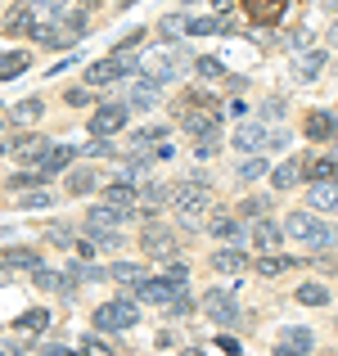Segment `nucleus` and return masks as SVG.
<instances>
[{"instance_id": "obj_1", "label": "nucleus", "mask_w": 338, "mask_h": 356, "mask_svg": "<svg viewBox=\"0 0 338 356\" xmlns=\"http://www.w3.org/2000/svg\"><path fill=\"white\" fill-rule=\"evenodd\" d=\"M280 226H284L289 239L312 243V248H330V243L338 239L334 230H330V221H321L316 212H289V221H280Z\"/></svg>"}, {"instance_id": "obj_2", "label": "nucleus", "mask_w": 338, "mask_h": 356, "mask_svg": "<svg viewBox=\"0 0 338 356\" xmlns=\"http://www.w3.org/2000/svg\"><path fill=\"white\" fill-rule=\"evenodd\" d=\"M140 72V59L131 50H113L108 59L90 63L86 68V86H108V81H122V77H136Z\"/></svg>"}, {"instance_id": "obj_3", "label": "nucleus", "mask_w": 338, "mask_h": 356, "mask_svg": "<svg viewBox=\"0 0 338 356\" xmlns=\"http://www.w3.org/2000/svg\"><path fill=\"white\" fill-rule=\"evenodd\" d=\"M140 325V307L131 298H113V302L95 307V330L104 334H122V330H136Z\"/></svg>"}, {"instance_id": "obj_4", "label": "nucleus", "mask_w": 338, "mask_h": 356, "mask_svg": "<svg viewBox=\"0 0 338 356\" xmlns=\"http://www.w3.org/2000/svg\"><path fill=\"white\" fill-rule=\"evenodd\" d=\"M208 203H212V194H208V185H203V181H185V185H176V190H172V208H176V217H181V221H199L203 212H208Z\"/></svg>"}, {"instance_id": "obj_5", "label": "nucleus", "mask_w": 338, "mask_h": 356, "mask_svg": "<svg viewBox=\"0 0 338 356\" xmlns=\"http://www.w3.org/2000/svg\"><path fill=\"white\" fill-rule=\"evenodd\" d=\"M284 145H289L284 131H271L261 122H239L234 127V149H243V154H252V149H284Z\"/></svg>"}, {"instance_id": "obj_6", "label": "nucleus", "mask_w": 338, "mask_h": 356, "mask_svg": "<svg viewBox=\"0 0 338 356\" xmlns=\"http://www.w3.org/2000/svg\"><path fill=\"white\" fill-rule=\"evenodd\" d=\"M203 316L212 325H221V330H230V325H239V302L225 289H212V293H203Z\"/></svg>"}, {"instance_id": "obj_7", "label": "nucleus", "mask_w": 338, "mask_h": 356, "mask_svg": "<svg viewBox=\"0 0 338 356\" xmlns=\"http://www.w3.org/2000/svg\"><path fill=\"white\" fill-rule=\"evenodd\" d=\"M140 248H145V257H163V261H167V257L176 252V235L163 226V221L149 217V221H145V235H140Z\"/></svg>"}, {"instance_id": "obj_8", "label": "nucleus", "mask_w": 338, "mask_h": 356, "mask_svg": "<svg viewBox=\"0 0 338 356\" xmlns=\"http://www.w3.org/2000/svg\"><path fill=\"white\" fill-rule=\"evenodd\" d=\"M185 284H176V280H140L136 284V302H149V307H167L176 293H181Z\"/></svg>"}, {"instance_id": "obj_9", "label": "nucleus", "mask_w": 338, "mask_h": 356, "mask_svg": "<svg viewBox=\"0 0 338 356\" xmlns=\"http://www.w3.org/2000/svg\"><path fill=\"white\" fill-rule=\"evenodd\" d=\"M122 127H127V104H99L90 118V136H113Z\"/></svg>"}, {"instance_id": "obj_10", "label": "nucleus", "mask_w": 338, "mask_h": 356, "mask_svg": "<svg viewBox=\"0 0 338 356\" xmlns=\"http://www.w3.org/2000/svg\"><path fill=\"white\" fill-rule=\"evenodd\" d=\"M181 127L185 131H190V136H212V131H217L221 127V113H217V108H194V113H185L181 118Z\"/></svg>"}, {"instance_id": "obj_11", "label": "nucleus", "mask_w": 338, "mask_h": 356, "mask_svg": "<svg viewBox=\"0 0 338 356\" xmlns=\"http://www.w3.org/2000/svg\"><path fill=\"white\" fill-rule=\"evenodd\" d=\"M72 154H77V149H68V145H45V154L36 158V172L41 176L63 172V167H72Z\"/></svg>"}, {"instance_id": "obj_12", "label": "nucleus", "mask_w": 338, "mask_h": 356, "mask_svg": "<svg viewBox=\"0 0 338 356\" xmlns=\"http://www.w3.org/2000/svg\"><path fill=\"white\" fill-rule=\"evenodd\" d=\"M252 261L243 248H217V257H212V270H221V275H243Z\"/></svg>"}, {"instance_id": "obj_13", "label": "nucleus", "mask_w": 338, "mask_h": 356, "mask_svg": "<svg viewBox=\"0 0 338 356\" xmlns=\"http://www.w3.org/2000/svg\"><path fill=\"white\" fill-rule=\"evenodd\" d=\"M312 348H316V339H312L307 325H289V330L280 334V343H275V352H312Z\"/></svg>"}, {"instance_id": "obj_14", "label": "nucleus", "mask_w": 338, "mask_h": 356, "mask_svg": "<svg viewBox=\"0 0 338 356\" xmlns=\"http://www.w3.org/2000/svg\"><path fill=\"white\" fill-rule=\"evenodd\" d=\"M303 176H307V163L303 158H289V163H280L271 172V181H275V190H293V185H303Z\"/></svg>"}, {"instance_id": "obj_15", "label": "nucleus", "mask_w": 338, "mask_h": 356, "mask_svg": "<svg viewBox=\"0 0 338 356\" xmlns=\"http://www.w3.org/2000/svg\"><path fill=\"white\" fill-rule=\"evenodd\" d=\"M45 145H50V140H41V136H18L14 145H5L0 154H14V158H23V163H36V158L45 154Z\"/></svg>"}, {"instance_id": "obj_16", "label": "nucleus", "mask_w": 338, "mask_h": 356, "mask_svg": "<svg viewBox=\"0 0 338 356\" xmlns=\"http://www.w3.org/2000/svg\"><path fill=\"white\" fill-rule=\"evenodd\" d=\"M212 235L225 239V243H239V239H248V226H243L239 217H225V212H217V217H212Z\"/></svg>"}, {"instance_id": "obj_17", "label": "nucleus", "mask_w": 338, "mask_h": 356, "mask_svg": "<svg viewBox=\"0 0 338 356\" xmlns=\"http://www.w3.org/2000/svg\"><path fill=\"white\" fill-rule=\"evenodd\" d=\"M27 27H32V0H27V5H9V14H5V23H0V32H5V36H23Z\"/></svg>"}, {"instance_id": "obj_18", "label": "nucleus", "mask_w": 338, "mask_h": 356, "mask_svg": "<svg viewBox=\"0 0 338 356\" xmlns=\"http://www.w3.org/2000/svg\"><path fill=\"white\" fill-rule=\"evenodd\" d=\"M248 235H252V243H257L261 252H271L280 239H284V226H280V221H252V230H248Z\"/></svg>"}, {"instance_id": "obj_19", "label": "nucleus", "mask_w": 338, "mask_h": 356, "mask_svg": "<svg viewBox=\"0 0 338 356\" xmlns=\"http://www.w3.org/2000/svg\"><path fill=\"white\" fill-rule=\"evenodd\" d=\"M312 208L338 212V181H312Z\"/></svg>"}, {"instance_id": "obj_20", "label": "nucleus", "mask_w": 338, "mask_h": 356, "mask_svg": "<svg viewBox=\"0 0 338 356\" xmlns=\"http://www.w3.org/2000/svg\"><path fill=\"white\" fill-rule=\"evenodd\" d=\"M289 0H243V9H248L252 23H275L280 14H284Z\"/></svg>"}, {"instance_id": "obj_21", "label": "nucleus", "mask_w": 338, "mask_h": 356, "mask_svg": "<svg viewBox=\"0 0 338 356\" xmlns=\"http://www.w3.org/2000/svg\"><path fill=\"white\" fill-rule=\"evenodd\" d=\"M95 172H90V167H68V181H63V190L72 194V199H81V194H90L95 190Z\"/></svg>"}, {"instance_id": "obj_22", "label": "nucleus", "mask_w": 338, "mask_h": 356, "mask_svg": "<svg viewBox=\"0 0 338 356\" xmlns=\"http://www.w3.org/2000/svg\"><path fill=\"white\" fill-rule=\"evenodd\" d=\"M158 104V81L149 77V81H136L131 86V99H127V108H154Z\"/></svg>"}, {"instance_id": "obj_23", "label": "nucleus", "mask_w": 338, "mask_h": 356, "mask_svg": "<svg viewBox=\"0 0 338 356\" xmlns=\"http://www.w3.org/2000/svg\"><path fill=\"white\" fill-rule=\"evenodd\" d=\"M321 72H325V50H312V54H303V59H298L293 77H298V81H316Z\"/></svg>"}, {"instance_id": "obj_24", "label": "nucleus", "mask_w": 338, "mask_h": 356, "mask_svg": "<svg viewBox=\"0 0 338 356\" xmlns=\"http://www.w3.org/2000/svg\"><path fill=\"white\" fill-rule=\"evenodd\" d=\"M108 280H118V284H140V280H145V266H140V261H113Z\"/></svg>"}, {"instance_id": "obj_25", "label": "nucleus", "mask_w": 338, "mask_h": 356, "mask_svg": "<svg viewBox=\"0 0 338 356\" xmlns=\"http://www.w3.org/2000/svg\"><path fill=\"white\" fill-rule=\"evenodd\" d=\"M27 63H32V59H27L23 50H14V54H0V81H14V77H23V72H27Z\"/></svg>"}, {"instance_id": "obj_26", "label": "nucleus", "mask_w": 338, "mask_h": 356, "mask_svg": "<svg viewBox=\"0 0 338 356\" xmlns=\"http://www.w3.org/2000/svg\"><path fill=\"white\" fill-rule=\"evenodd\" d=\"M298 302H303V307H325V302H330V289H325V284H316V280H307V284H298Z\"/></svg>"}, {"instance_id": "obj_27", "label": "nucleus", "mask_w": 338, "mask_h": 356, "mask_svg": "<svg viewBox=\"0 0 338 356\" xmlns=\"http://www.w3.org/2000/svg\"><path fill=\"white\" fill-rule=\"evenodd\" d=\"M0 257H5L9 270H36L41 266V257H36L32 248H9V252H0Z\"/></svg>"}, {"instance_id": "obj_28", "label": "nucleus", "mask_w": 338, "mask_h": 356, "mask_svg": "<svg viewBox=\"0 0 338 356\" xmlns=\"http://www.w3.org/2000/svg\"><path fill=\"white\" fill-rule=\"evenodd\" d=\"M45 325H50V312H41V307H36V312L18 316V325H14V330H23V334H32V339H41V334H45Z\"/></svg>"}, {"instance_id": "obj_29", "label": "nucleus", "mask_w": 338, "mask_h": 356, "mask_svg": "<svg viewBox=\"0 0 338 356\" xmlns=\"http://www.w3.org/2000/svg\"><path fill=\"white\" fill-rule=\"evenodd\" d=\"M334 113H312V118H307V136H312V140H330L334 136Z\"/></svg>"}, {"instance_id": "obj_30", "label": "nucleus", "mask_w": 338, "mask_h": 356, "mask_svg": "<svg viewBox=\"0 0 338 356\" xmlns=\"http://www.w3.org/2000/svg\"><path fill=\"white\" fill-rule=\"evenodd\" d=\"M104 203H113V208H136V190H131L127 181H118V185H108V194H104Z\"/></svg>"}, {"instance_id": "obj_31", "label": "nucleus", "mask_w": 338, "mask_h": 356, "mask_svg": "<svg viewBox=\"0 0 338 356\" xmlns=\"http://www.w3.org/2000/svg\"><path fill=\"white\" fill-rule=\"evenodd\" d=\"M32 280H36V289H45V293H63V289H68V280L54 275V270H45V266H36Z\"/></svg>"}, {"instance_id": "obj_32", "label": "nucleus", "mask_w": 338, "mask_h": 356, "mask_svg": "<svg viewBox=\"0 0 338 356\" xmlns=\"http://www.w3.org/2000/svg\"><path fill=\"white\" fill-rule=\"evenodd\" d=\"M289 261H293V257H275V252H266V257H257V261H252V270L271 280V275H280V270H284Z\"/></svg>"}, {"instance_id": "obj_33", "label": "nucleus", "mask_w": 338, "mask_h": 356, "mask_svg": "<svg viewBox=\"0 0 338 356\" xmlns=\"http://www.w3.org/2000/svg\"><path fill=\"white\" fill-rule=\"evenodd\" d=\"M307 176L312 181H338V163L334 158H316V163H307Z\"/></svg>"}, {"instance_id": "obj_34", "label": "nucleus", "mask_w": 338, "mask_h": 356, "mask_svg": "<svg viewBox=\"0 0 338 356\" xmlns=\"http://www.w3.org/2000/svg\"><path fill=\"white\" fill-rule=\"evenodd\" d=\"M131 212L127 208H113V203H99V208H90V221H104V226H118V221H127Z\"/></svg>"}, {"instance_id": "obj_35", "label": "nucleus", "mask_w": 338, "mask_h": 356, "mask_svg": "<svg viewBox=\"0 0 338 356\" xmlns=\"http://www.w3.org/2000/svg\"><path fill=\"white\" fill-rule=\"evenodd\" d=\"M257 176H266V163H261L257 154H248V158L239 163V181H257Z\"/></svg>"}, {"instance_id": "obj_36", "label": "nucleus", "mask_w": 338, "mask_h": 356, "mask_svg": "<svg viewBox=\"0 0 338 356\" xmlns=\"http://www.w3.org/2000/svg\"><path fill=\"white\" fill-rule=\"evenodd\" d=\"M185 32H190V36H212V32H217V18H190Z\"/></svg>"}, {"instance_id": "obj_37", "label": "nucleus", "mask_w": 338, "mask_h": 356, "mask_svg": "<svg viewBox=\"0 0 338 356\" xmlns=\"http://www.w3.org/2000/svg\"><path fill=\"white\" fill-rule=\"evenodd\" d=\"M194 68L203 72V81H221V77H225V68H221L217 59H199V63H194Z\"/></svg>"}, {"instance_id": "obj_38", "label": "nucleus", "mask_w": 338, "mask_h": 356, "mask_svg": "<svg viewBox=\"0 0 338 356\" xmlns=\"http://www.w3.org/2000/svg\"><path fill=\"white\" fill-rule=\"evenodd\" d=\"M86 154H95V158H113V154H118V145H113V140H104V136H95V140L86 145Z\"/></svg>"}, {"instance_id": "obj_39", "label": "nucleus", "mask_w": 338, "mask_h": 356, "mask_svg": "<svg viewBox=\"0 0 338 356\" xmlns=\"http://www.w3.org/2000/svg\"><path fill=\"white\" fill-rule=\"evenodd\" d=\"M41 113H45V104H41V99H23V104L14 108V118H23V122H27V118H41Z\"/></svg>"}, {"instance_id": "obj_40", "label": "nucleus", "mask_w": 338, "mask_h": 356, "mask_svg": "<svg viewBox=\"0 0 338 356\" xmlns=\"http://www.w3.org/2000/svg\"><path fill=\"white\" fill-rule=\"evenodd\" d=\"M266 208H271V199H252V194H248L239 212H243V217H261V212H266Z\"/></svg>"}, {"instance_id": "obj_41", "label": "nucleus", "mask_w": 338, "mask_h": 356, "mask_svg": "<svg viewBox=\"0 0 338 356\" xmlns=\"http://www.w3.org/2000/svg\"><path fill=\"white\" fill-rule=\"evenodd\" d=\"M167 312H172V316H190V312H194V302L185 298V289H181V293L172 298V302H167Z\"/></svg>"}, {"instance_id": "obj_42", "label": "nucleus", "mask_w": 338, "mask_h": 356, "mask_svg": "<svg viewBox=\"0 0 338 356\" xmlns=\"http://www.w3.org/2000/svg\"><path fill=\"white\" fill-rule=\"evenodd\" d=\"M167 280L185 284V280H190V266H185V261H172V257H167Z\"/></svg>"}, {"instance_id": "obj_43", "label": "nucleus", "mask_w": 338, "mask_h": 356, "mask_svg": "<svg viewBox=\"0 0 338 356\" xmlns=\"http://www.w3.org/2000/svg\"><path fill=\"white\" fill-rule=\"evenodd\" d=\"M217 145H221L217 131H212V136H199V149H194V154H199V158H212V154H217Z\"/></svg>"}, {"instance_id": "obj_44", "label": "nucleus", "mask_w": 338, "mask_h": 356, "mask_svg": "<svg viewBox=\"0 0 338 356\" xmlns=\"http://www.w3.org/2000/svg\"><path fill=\"white\" fill-rule=\"evenodd\" d=\"M18 208H50V199H45L41 190L36 194H18Z\"/></svg>"}, {"instance_id": "obj_45", "label": "nucleus", "mask_w": 338, "mask_h": 356, "mask_svg": "<svg viewBox=\"0 0 338 356\" xmlns=\"http://www.w3.org/2000/svg\"><path fill=\"white\" fill-rule=\"evenodd\" d=\"M63 5L68 0H32V9H41V14H63Z\"/></svg>"}, {"instance_id": "obj_46", "label": "nucleus", "mask_w": 338, "mask_h": 356, "mask_svg": "<svg viewBox=\"0 0 338 356\" xmlns=\"http://www.w3.org/2000/svg\"><path fill=\"white\" fill-rule=\"evenodd\" d=\"M45 239H50V243H72V230L68 226H50V230H45Z\"/></svg>"}, {"instance_id": "obj_47", "label": "nucleus", "mask_w": 338, "mask_h": 356, "mask_svg": "<svg viewBox=\"0 0 338 356\" xmlns=\"http://www.w3.org/2000/svg\"><path fill=\"white\" fill-rule=\"evenodd\" d=\"M181 32H185V23H181L176 14H172V18H163V36H181Z\"/></svg>"}, {"instance_id": "obj_48", "label": "nucleus", "mask_w": 338, "mask_h": 356, "mask_svg": "<svg viewBox=\"0 0 338 356\" xmlns=\"http://www.w3.org/2000/svg\"><path fill=\"white\" fill-rule=\"evenodd\" d=\"M149 140H163V131H158V127H149V131H136V145H140V149H145Z\"/></svg>"}, {"instance_id": "obj_49", "label": "nucleus", "mask_w": 338, "mask_h": 356, "mask_svg": "<svg viewBox=\"0 0 338 356\" xmlns=\"http://www.w3.org/2000/svg\"><path fill=\"white\" fill-rule=\"evenodd\" d=\"M81 352H95L99 356V352H108V343L104 339H81Z\"/></svg>"}, {"instance_id": "obj_50", "label": "nucleus", "mask_w": 338, "mask_h": 356, "mask_svg": "<svg viewBox=\"0 0 338 356\" xmlns=\"http://www.w3.org/2000/svg\"><path fill=\"white\" fill-rule=\"evenodd\" d=\"M9 185H14V190H23V185H41V172H36V176H27V172H23V176H14Z\"/></svg>"}, {"instance_id": "obj_51", "label": "nucleus", "mask_w": 338, "mask_h": 356, "mask_svg": "<svg viewBox=\"0 0 338 356\" xmlns=\"http://www.w3.org/2000/svg\"><path fill=\"white\" fill-rule=\"evenodd\" d=\"M90 99V90H68V108H81Z\"/></svg>"}, {"instance_id": "obj_52", "label": "nucleus", "mask_w": 338, "mask_h": 356, "mask_svg": "<svg viewBox=\"0 0 338 356\" xmlns=\"http://www.w3.org/2000/svg\"><path fill=\"white\" fill-rule=\"evenodd\" d=\"M330 41H334V45H338V23H334V27H330Z\"/></svg>"}, {"instance_id": "obj_53", "label": "nucleus", "mask_w": 338, "mask_h": 356, "mask_svg": "<svg viewBox=\"0 0 338 356\" xmlns=\"http://www.w3.org/2000/svg\"><path fill=\"white\" fill-rule=\"evenodd\" d=\"M9 275V266H5V257H0V280H5Z\"/></svg>"}, {"instance_id": "obj_54", "label": "nucleus", "mask_w": 338, "mask_h": 356, "mask_svg": "<svg viewBox=\"0 0 338 356\" xmlns=\"http://www.w3.org/2000/svg\"><path fill=\"white\" fill-rule=\"evenodd\" d=\"M330 140H338V131H334V136H330Z\"/></svg>"}, {"instance_id": "obj_55", "label": "nucleus", "mask_w": 338, "mask_h": 356, "mask_svg": "<svg viewBox=\"0 0 338 356\" xmlns=\"http://www.w3.org/2000/svg\"><path fill=\"white\" fill-rule=\"evenodd\" d=\"M90 5H99V0H90Z\"/></svg>"}]
</instances>
